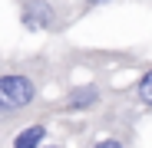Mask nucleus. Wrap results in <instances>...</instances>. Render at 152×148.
Returning <instances> with one entry per match:
<instances>
[{
  "instance_id": "1",
  "label": "nucleus",
  "mask_w": 152,
  "mask_h": 148,
  "mask_svg": "<svg viewBox=\"0 0 152 148\" xmlns=\"http://www.w3.org/2000/svg\"><path fill=\"white\" fill-rule=\"evenodd\" d=\"M40 95V82L30 72H0V118L20 115Z\"/></svg>"
},
{
  "instance_id": "4",
  "label": "nucleus",
  "mask_w": 152,
  "mask_h": 148,
  "mask_svg": "<svg viewBox=\"0 0 152 148\" xmlns=\"http://www.w3.org/2000/svg\"><path fill=\"white\" fill-rule=\"evenodd\" d=\"M43 138H46V125H43V122H33V125H27L23 132H17L13 148H40Z\"/></svg>"
},
{
  "instance_id": "2",
  "label": "nucleus",
  "mask_w": 152,
  "mask_h": 148,
  "mask_svg": "<svg viewBox=\"0 0 152 148\" xmlns=\"http://www.w3.org/2000/svg\"><path fill=\"white\" fill-rule=\"evenodd\" d=\"M20 27L30 33H60L66 27V10L56 7V0H17Z\"/></svg>"
},
{
  "instance_id": "5",
  "label": "nucleus",
  "mask_w": 152,
  "mask_h": 148,
  "mask_svg": "<svg viewBox=\"0 0 152 148\" xmlns=\"http://www.w3.org/2000/svg\"><path fill=\"white\" fill-rule=\"evenodd\" d=\"M132 92H136V99H139L142 105H149V109H152V69H145L142 76H139V82H136V89H132Z\"/></svg>"
},
{
  "instance_id": "7",
  "label": "nucleus",
  "mask_w": 152,
  "mask_h": 148,
  "mask_svg": "<svg viewBox=\"0 0 152 148\" xmlns=\"http://www.w3.org/2000/svg\"><path fill=\"white\" fill-rule=\"evenodd\" d=\"M103 4H113V0H83V7H103Z\"/></svg>"
},
{
  "instance_id": "8",
  "label": "nucleus",
  "mask_w": 152,
  "mask_h": 148,
  "mask_svg": "<svg viewBox=\"0 0 152 148\" xmlns=\"http://www.w3.org/2000/svg\"><path fill=\"white\" fill-rule=\"evenodd\" d=\"M40 148H63V145H40Z\"/></svg>"
},
{
  "instance_id": "3",
  "label": "nucleus",
  "mask_w": 152,
  "mask_h": 148,
  "mask_svg": "<svg viewBox=\"0 0 152 148\" xmlns=\"http://www.w3.org/2000/svg\"><path fill=\"white\" fill-rule=\"evenodd\" d=\"M99 102H103V89L96 82H86V86H76V89L66 92L63 109L66 112H86V109H96Z\"/></svg>"
},
{
  "instance_id": "6",
  "label": "nucleus",
  "mask_w": 152,
  "mask_h": 148,
  "mask_svg": "<svg viewBox=\"0 0 152 148\" xmlns=\"http://www.w3.org/2000/svg\"><path fill=\"white\" fill-rule=\"evenodd\" d=\"M93 148H126V145H122L119 138H103V142H96Z\"/></svg>"
}]
</instances>
